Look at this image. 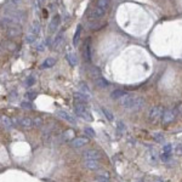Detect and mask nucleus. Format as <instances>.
Here are the masks:
<instances>
[{
    "mask_svg": "<svg viewBox=\"0 0 182 182\" xmlns=\"http://www.w3.org/2000/svg\"><path fill=\"white\" fill-rule=\"evenodd\" d=\"M164 113V108L162 106H153L148 112V120L151 123H156L158 119H160Z\"/></svg>",
    "mask_w": 182,
    "mask_h": 182,
    "instance_id": "3",
    "label": "nucleus"
},
{
    "mask_svg": "<svg viewBox=\"0 0 182 182\" xmlns=\"http://www.w3.org/2000/svg\"><path fill=\"white\" fill-rule=\"evenodd\" d=\"M84 132L86 134V136H87V137H95V136H96V134H95L94 129H91V127H89V126L84 129Z\"/></svg>",
    "mask_w": 182,
    "mask_h": 182,
    "instance_id": "31",
    "label": "nucleus"
},
{
    "mask_svg": "<svg viewBox=\"0 0 182 182\" xmlns=\"http://www.w3.org/2000/svg\"><path fill=\"white\" fill-rule=\"evenodd\" d=\"M97 6L107 11V9H108V6H109V0H99V1H97Z\"/></svg>",
    "mask_w": 182,
    "mask_h": 182,
    "instance_id": "26",
    "label": "nucleus"
},
{
    "mask_svg": "<svg viewBox=\"0 0 182 182\" xmlns=\"http://www.w3.org/2000/svg\"><path fill=\"white\" fill-rule=\"evenodd\" d=\"M89 75H90V77H92L94 79H96V78H100V71H99V68H96V67H92V68L89 71Z\"/></svg>",
    "mask_w": 182,
    "mask_h": 182,
    "instance_id": "23",
    "label": "nucleus"
},
{
    "mask_svg": "<svg viewBox=\"0 0 182 182\" xmlns=\"http://www.w3.org/2000/svg\"><path fill=\"white\" fill-rule=\"evenodd\" d=\"M42 124H44V120H42V118H40V117H35V118L33 119V126L41 127Z\"/></svg>",
    "mask_w": 182,
    "mask_h": 182,
    "instance_id": "29",
    "label": "nucleus"
},
{
    "mask_svg": "<svg viewBox=\"0 0 182 182\" xmlns=\"http://www.w3.org/2000/svg\"><path fill=\"white\" fill-rule=\"evenodd\" d=\"M0 123L5 126V127H12L14 126V123H12V119L7 115H0Z\"/></svg>",
    "mask_w": 182,
    "mask_h": 182,
    "instance_id": "14",
    "label": "nucleus"
},
{
    "mask_svg": "<svg viewBox=\"0 0 182 182\" xmlns=\"http://www.w3.org/2000/svg\"><path fill=\"white\" fill-rule=\"evenodd\" d=\"M81 30H83V27H81V24H79V26L77 27V30H75V33H74V37H73V45H74V46H77V44H78V41H79V38H80V34H81Z\"/></svg>",
    "mask_w": 182,
    "mask_h": 182,
    "instance_id": "22",
    "label": "nucleus"
},
{
    "mask_svg": "<svg viewBox=\"0 0 182 182\" xmlns=\"http://www.w3.org/2000/svg\"><path fill=\"white\" fill-rule=\"evenodd\" d=\"M104 14H106V10H103V9H101V7L96 6V7H94V9L91 10L89 17H90L91 20H99V18H101Z\"/></svg>",
    "mask_w": 182,
    "mask_h": 182,
    "instance_id": "7",
    "label": "nucleus"
},
{
    "mask_svg": "<svg viewBox=\"0 0 182 182\" xmlns=\"http://www.w3.org/2000/svg\"><path fill=\"white\" fill-rule=\"evenodd\" d=\"M35 49H37L38 51H42V50H44V44H42V42H39V44L35 46Z\"/></svg>",
    "mask_w": 182,
    "mask_h": 182,
    "instance_id": "41",
    "label": "nucleus"
},
{
    "mask_svg": "<svg viewBox=\"0 0 182 182\" xmlns=\"http://www.w3.org/2000/svg\"><path fill=\"white\" fill-rule=\"evenodd\" d=\"M21 34H22V27H21L20 23H15L10 28L6 29V35L9 38H15V37H18Z\"/></svg>",
    "mask_w": 182,
    "mask_h": 182,
    "instance_id": "5",
    "label": "nucleus"
},
{
    "mask_svg": "<svg viewBox=\"0 0 182 182\" xmlns=\"http://www.w3.org/2000/svg\"><path fill=\"white\" fill-rule=\"evenodd\" d=\"M137 182H143V181H137Z\"/></svg>",
    "mask_w": 182,
    "mask_h": 182,
    "instance_id": "45",
    "label": "nucleus"
},
{
    "mask_svg": "<svg viewBox=\"0 0 182 182\" xmlns=\"http://www.w3.org/2000/svg\"><path fill=\"white\" fill-rule=\"evenodd\" d=\"M55 64H56V60L49 57V59H46V60L41 63V68H42V69H45V68H51V67H54Z\"/></svg>",
    "mask_w": 182,
    "mask_h": 182,
    "instance_id": "19",
    "label": "nucleus"
},
{
    "mask_svg": "<svg viewBox=\"0 0 182 182\" xmlns=\"http://www.w3.org/2000/svg\"><path fill=\"white\" fill-rule=\"evenodd\" d=\"M84 59L86 61H91V46H90V39H87L85 42V47H84Z\"/></svg>",
    "mask_w": 182,
    "mask_h": 182,
    "instance_id": "13",
    "label": "nucleus"
},
{
    "mask_svg": "<svg viewBox=\"0 0 182 182\" xmlns=\"http://www.w3.org/2000/svg\"><path fill=\"white\" fill-rule=\"evenodd\" d=\"M34 77H28L27 80H26V86H32L34 84Z\"/></svg>",
    "mask_w": 182,
    "mask_h": 182,
    "instance_id": "38",
    "label": "nucleus"
},
{
    "mask_svg": "<svg viewBox=\"0 0 182 182\" xmlns=\"http://www.w3.org/2000/svg\"><path fill=\"white\" fill-rule=\"evenodd\" d=\"M147 158H148V162L151 163V164H157L158 159H159V156H158V153L154 149H151L147 153Z\"/></svg>",
    "mask_w": 182,
    "mask_h": 182,
    "instance_id": "12",
    "label": "nucleus"
},
{
    "mask_svg": "<svg viewBox=\"0 0 182 182\" xmlns=\"http://www.w3.org/2000/svg\"><path fill=\"white\" fill-rule=\"evenodd\" d=\"M66 56H67L68 62L71 63V66H75V64H77L78 60H77V55H75V52H73V51H68Z\"/></svg>",
    "mask_w": 182,
    "mask_h": 182,
    "instance_id": "18",
    "label": "nucleus"
},
{
    "mask_svg": "<svg viewBox=\"0 0 182 182\" xmlns=\"http://www.w3.org/2000/svg\"><path fill=\"white\" fill-rule=\"evenodd\" d=\"M176 114H177V111L175 108H168V109H164V113L162 115V123L163 124H169V123H172L176 118Z\"/></svg>",
    "mask_w": 182,
    "mask_h": 182,
    "instance_id": "4",
    "label": "nucleus"
},
{
    "mask_svg": "<svg viewBox=\"0 0 182 182\" xmlns=\"http://www.w3.org/2000/svg\"><path fill=\"white\" fill-rule=\"evenodd\" d=\"M73 130H67L64 134H63V140H66V141H72L73 139Z\"/></svg>",
    "mask_w": 182,
    "mask_h": 182,
    "instance_id": "28",
    "label": "nucleus"
},
{
    "mask_svg": "<svg viewBox=\"0 0 182 182\" xmlns=\"http://www.w3.org/2000/svg\"><path fill=\"white\" fill-rule=\"evenodd\" d=\"M74 99H75V101L77 102L85 104V103L87 102V100H89V96L84 95L83 92H75V94H74Z\"/></svg>",
    "mask_w": 182,
    "mask_h": 182,
    "instance_id": "17",
    "label": "nucleus"
},
{
    "mask_svg": "<svg viewBox=\"0 0 182 182\" xmlns=\"http://www.w3.org/2000/svg\"><path fill=\"white\" fill-rule=\"evenodd\" d=\"M153 182H163L162 180H157V181H153Z\"/></svg>",
    "mask_w": 182,
    "mask_h": 182,
    "instance_id": "43",
    "label": "nucleus"
},
{
    "mask_svg": "<svg viewBox=\"0 0 182 182\" xmlns=\"http://www.w3.org/2000/svg\"><path fill=\"white\" fill-rule=\"evenodd\" d=\"M94 83H95V85H96L97 87H100V89H104V87L109 86V83L104 78H102V77L94 79Z\"/></svg>",
    "mask_w": 182,
    "mask_h": 182,
    "instance_id": "15",
    "label": "nucleus"
},
{
    "mask_svg": "<svg viewBox=\"0 0 182 182\" xmlns=\"http://www.w3.org/2000/svg\"><path fill=\"white\" fill-rule=\"evenodd\" d=\"M59 24H60V16H55L52 21L50 22V24H49V30H50V33H55L56 32V29H57V27H59Z\"/></svg>",
    "mask_w": 182,
    "mask_h": 182,
    "instance_id": "11",
    "label": "nucleus"
},
{
    "mask_svg": "<svg viewBox=\"0 0 182 182\" xmlns=\"http://www.w3.org/2000/svg\"><path fill=\"white\" fill-rule=\"evenodd\" d=\"M24 40H26V42H28V44H33L34 41L37 40V35L33 34V33H28V34L26 35Z\"/></svg>",
    "mask_w": 182,
    "mask_h": 182,
    "instance_id": "25",
    "label": "nucleus"
},
{
    "mask_svg": "<svg viewBox=\"0 0 182 182\" xmlns=\"http://www.w3.org/2000/svg\"><path fill=\"white\" fill-rule=\"evenodd\" d=\"M84 165H85L89 170H92V171H96V170H99V168H100L99 160H94V159H85V160H84Z\"/></svg>",
    "mask_w": 182,
    "mask_h": 182,
    "instance_id": "9",
    "label": "nucleus"
},
{
    "mask_svg": "<svg viewBox=\"0 0 182 182\" xmlns=\"http://www.w3.org/2000/svg\"><path fill=\"white\" fill-rule=\"evenodd\" d=\"M12 4H18V2H21V0H10Z\"/></svg>",
    "mask_w": 182,
    "mask_h": 182,
    "instance_id": "42",
    "label": "nucleus"
},
{
    "mask_svg": "<svg viewBox=\"0 0 182 182\" xmlns=\"http://www.w3.org/2000/svg\"><path fill=\"white\" fill-rule=\"evenodd\" d=\"M80 89H81V92H83L84 95H86V96H89V97H90V95H91V91L89 90V87L86 86V84L80 83Z\"/></svg>",
    "mask_w": 182,
    "mask_h": 182,
    "instance_id": "27",
    "label": "nucleus"
},
{
    "mask_svg": "<svg viewBox=\"0 0 182 182\" xmlns=\"http://www.w3.org/2000/svg\"><path fill=\"white\" fill-rule=\"evenodd\" d=\"M30 33H33L35 35H38L40 33V23L38 21H33L32 27H30Z\"/></svg>",
    "mask_w": 182,
    "mask_h": 182,
    "instance_id": "21",
    "label": "nucleus"
},
{
    "mask_svg": "<svg viewBox=\"0 0 182 182\" xmlns=\"http://www.w3.org/2000/svg\"><path fill=\"white\" fill-rule=\"evenodd\" d=\"M119 104L123 108L129 109V111H140L141 108L144 107V100L141 96L126 94L119 100Z\"/></svg>",
    "mask_w": 182,
    "mask_h": 182,
    "instance_id": "1",
    "label": "nucleus"
},
{
    "mask_svg": "<svg viewBox=\"0 0 182 182\" xmlns=\"http://www.w3.org/2000/svg\"><path fill=\"white\" fill-rule=\"evenodd\" d=\"M102 112H103V114H104V115H106V118H107V119H108V120H113V119H114V117H113V114H112V112H111V111H108V109H107V108H104V107H103V108H102Z\"/></svg>",
    "mask_w": 182,
    "mask_h": 182,
    "instance_id": "30",
    "label": "nucleus"
},
{
    "mask_svg": "<svg viewBox=\"0 0 182 182\" xmlns=\"http://www.w3.org/2000/svg\"><path fill=\"white\" fill-rule=\"evenodd\" d=\"M101 26H103L102 22H90L89 23L90 29H99V28H101Z\"/></svg>",
    "mask_w": 182,
    "mask_h": 182,
    "instance_id": "33",
    "label": "nucleus"
},
{
    "mask_svg": "<svg viewBox=\"0 0 182 182\" xmlns=\"http://www.w3.org/2000/svg\"><path fill=\"white\" fill-rule=\"evenodd\" d=\"M74 112H75V114H77L79 118L84 119V120H86V121H91V120H92V117H91L90 112L86 109L85 104H83V103L77 102V103L74 104Z\"/></svg>",
    "mask_w": 182,
    "mask_h": 182,
    "instance_id": "2",
    "label": "nucleus"
},
{
    "mask_svg": "<svg viewBox=\"0 0 182 182\" xmlns=\"http://www.w3.org/2000/svg\"><path fill=\"white\" fill-rule=\"evenodd\" d=\"M124 95H126V92L124 90H114L111 94V99H113V100H120Z\"/></svg>",
    "mask_w": 182,
    "mask_h": 182,
    "instance_id": "20",
    "label": "nucleus"
},
{
    "mask_svg": "<svg viewBox=\"0 0 182 182\" xmlns=\"http://www.w3.org/2000/svg\"><path fill=\"white\" fill-rule=\"evenodd\" d=\"M153 139L158 142V143H163L164 140H165V139H164V136H163V134H159V132L153 134Z\"/></svg>",
    "mask_w": 182,
    "mask_h": 182,
    "instance_id": "32",
    "label": "nucleus"
},
{
    "mask_svg": "<svg viewBox=\"0 0 182 182\" xmlns=\"http://www.w3.org/2000/svg\"><path fill=\"white\" fill-rule=\"evenodd\" d=\"M16 44L15 42H12V41H7V44H6V47H7V50H10V51H14V50H16Z\"/></svg>",
    "mask_w": 182,
    "mask_h": 182,
    "instance_id": "36",
    "label": "nucleus"
},
{
    "mask_svg": "<svg viewBox=\"0 0 182 182\" xmlns=\"http://www.w3.org/2000/svg\"><path fill=\"white\" fill-rule=\"evenodd\" d=\"M172 149H174L172 143H165L163 146V153H165V154H171L172 153Z\"/></svg>",
    "mask_w": 182,
    "mask_h": 182,
    "instance_id": "24",
    "label": "nucleus"
},
{
    "mask_svg": "<svg viewBox=\"0 0 182 182\" xmlns=\"http://www.w3.org/2000/svg\"><path fill=\"white\" fill-rule=\"evenodd\" d=\"M117 129H118L120 132H124V131H125V124L121 120H118V123H117Z\"/></svg>",
    "mask_w": 182,
    "mask_h": 182,
    "instance_id": "37",
    "label": "nucleus"
},
{
    "mask_svg": "<svg viewBox=\"0 0 182 182\" xmlns=\"http://www.w3.org/2000/svg\"><path fill=\"white\" fill-rule=\"evenodd\" d=\"M174 153L176 156H182V143H179L174 147Z\"/></svg>",
    "mask_w": 182,
    "mask_h": 182,
    "instance_id": "35",
    "label": "nucleus"
},
{
    "mask_svg": "<svg viewBox=\"0 0 182 182\" xmlns=\"http://www.w3.org/2000/svg\"><path fill=\"white\" fill-rule=\"evenodd\" d=\"M21 106H22V108H27V109H32V104H30V102H22L21 103Z\"/></svg>",
    "mask_w": 182,
    "mask_h": 182,
    "instance_id": "40",
    "label": "nucleus"
},
{
    "mask_svg": "<svg viewBox=\"0 0 182 182\" xmlns=\"http://www.w3.org/2000/svg\"><path fill=\"white\" fill-rule=\"evenodd\" d=\"M180 112H181V115H182V106H181V109H180Z\"/></svg>",
    "mask_w": 182,
    "mask_h": 182,
    "instance_id": "44",
    "label": "nucleus"
},
{
    "mask_svg": "<svg viewBox=\"0 0 182 182\" xmlns=\"http://www.w3.org/2000/svg\"><path fill=\"white\" fill-rule=\"evenodd\" d=\"M18 123H20L24 129H30V127H33V119H30V118H28V117H24V118L20 119Z\"/></svg>",
    "mask_w": 182,
    "mask_h": 182,
    "instance_id": "16",
    "label": "nucleus"
},
{
    "mask_svg": "<svg viewBox=\"0 0 182 182\" xmlns=\"http://www.w3.org/2000/svg\"><path fill=\"white\" fill-rule=\"evenodd\" d=\"M27 97H28L29 100H34V99L37 97V92H34V91H29V92L27 94Z\"/></svg>",
    "mask_w": 182,
    "mask_h": 182,
    "instance_id": "39",
    "label": "nucleus"
},
{
    "mask_svg": "<svg viewBox=\"0 0 182 182\" xmlns=\"http://www.w3.org/2000/svg\"><path fill=\"white\" fill-rule=\"evenodd\" d=\"M85 159H94V160H99L101 158V154L99 153V151L96 149H89L84 153Z\"/></svg>",
    "mask_w": 182,
    "mask_h": 182,
    "instance_id": "8",
    "label": "nucleus"
},
{
    "mask_svg": "<svg viewBox=\"0 0 182 182\" xmlns=\"http://www.w3.org/2000/svg\"><path fill=\"white\" fill-rule=\"evenodd\" d=\"M57 114H59V117H61L62 119H64L66 121H68V123H72V124H77V121H75V118L74 117H72L71 114H68L67 112H64V111H59L57 112Z\"/></svg>",
    "mask_w": 182,
    "mask_h": 182,
    "instance_id": "10",
    "label": "nucleus"
},
{
    "mask_svg": "<svg viewBox=\"0 0 182 182\" xmlns=\"http://www.w3.org/2000/svg\"><path fill=\"white\" fill-rule=\"evenodd\" d=\"M62 40H63V34H62V33H60V34L56 37L55 41H54V47H59V45H60L61 42H62Z\"/></svg>",
    "mask_w": 182,
    "mask_h": 182,
    "instance_id": "34",
    "label": "nucleus"
},
{
    "mask_svg": "<svg viewBox=\"0 0 182 182\" xmlns=\"http://www.w3.org/2000/svg\"><path fill=\"white\" fill-rule=\"evenodd\" d=\"M86 143H89V137L86 136H80V137H74L71 141V146L73 148H80L83 146H85Z\"/></svg>",
    "mask_w": 182,
    "mask_h": 182,
    "instance_id": "6",
    "label": "nucleus"
}]
</instances>
